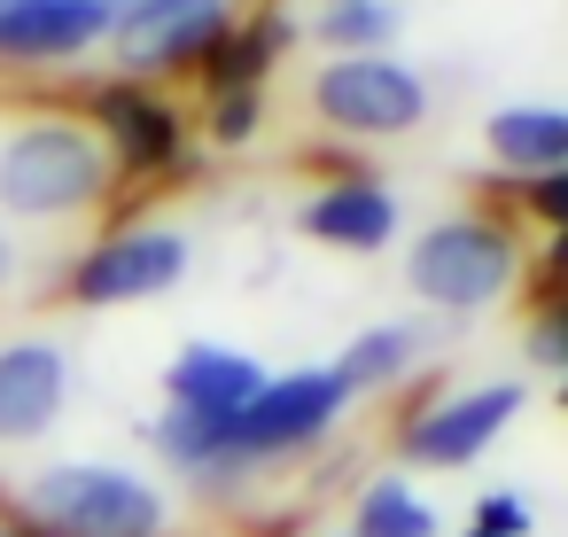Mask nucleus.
I'll return each instance as SVG.
<instances>
[{"label": "nucleus", "mask_w": 568, "mask_h": 537, "mask_svg": "<svg viewBox=\"0 0 568 537\" xmlns=\"http://www.w3.org/2000/svg\"><path fill=\"white\" fill-rule=\"evenodd\" d=\"M24 514L40 521V537H164L172 529L164 490L141 483L133 467H110V459L40 467L24 483Z\"/></svg>", "instance_id": "1"}, {"label": "nucleus", "mask_w": 568, "mask_h": 537, "mask_svg": "<svg viewBox=\"0 0 568 537\" xmlns=\"http://www.w3.org/2000/svg\"><path fill=\"white\" fill-rule=\"evenodd\" d=\"M102 188H110V156L87 125L40 118L24 133H9V149H0V211H17V219L87 211Z\"/></svg>", "instance_id": "2"}, {"label": "nucleus", "mask_w": 568, "mask_h": 537, "mask_svg": "<svg viewBox=\"0 0 568 537\" xmlns=\"http://www.w3.org/2000/svg\"><path fill=\"white\" fill-rule=\"evenodd\" d=\"M514 273H521L514 234L490 226V219H444V226H428V234L413 242V257H405L413 296L436 304V312H483V304H498V296L514 288Z\"/></svg>", "instance_id": "3"}, {"label": "nucleus", "mask_w": 568, "mask_h": 537, "mask_svg": "<svg viewBox=\"0 0 568 537\" xmlns=\"http://www.w3.org/2000/svg\"><path fill=\"white\" fill-rule=\"evenodd\" d=\"M343 405H351V389H343V374H335V366L273 374V382H265V389L234 413V452H242V467L320 444V436L343 421Z\"/></svg>", "instance_id": "4"}, {"label": "nucleus", "mask_w": 568, "mask_h": 537, "mask_svg": "<svg viewBox=\"0 0 568 537\" xmlns=\"http://www.w3.org/2000/svg\"><path fill=\"white\" fill-rule=\"evenodd\" d=\"M312 102L343 133H413L428 118V87L405 63H389V55H343V63H327L320 87H312Z\"/></svg>", "instance_id": "5"}, {"label": "nucleus", "mask_w": 568, "mask_h": 537, "mask_svg": "<svg viewBox=\"0 0 568 537\" xmlns=\"http://www.w3.org/2000/svg\"><path fill=\"white\" fill-rule=\"evenodd\" d=\"M110 40L133 71H172L226 48V0H110Z\"/></svg>", "instance_id": "6"}, {"label": "nucleus", "mask_w": 568, "mask_h": 537, "mask_svg": "<svg viewBox=\"0 0 568 537\" xmlns=\"http://www.w3.org/2000/svg\"><path fill=\"white\" fill-rule=\"evenodd\" d=\"M514 413H521V382H483V389H467V397L420 405V413L405 421L397 452H405L413 467H467V459H483V452L498 444V428H506Z\"/></svg>", "instance_id": "7"}, {"label": "nucleus", "mask_w": 568, "mask_h": 537, "mask_svg": "<svg viewBox=\"0 0 568 537\" xmlns=\"http://www.w3.org/2000/svg\"><path fill=\"white\" fill-rule=\"evenodd\" d=\"M187 281V234L172 226H133L118 242H102L94 257H79L71 273V296L79 304H141V296H164Z\"/></svg>", "instance_id": "8"}, {"label": "nucleus", "mask_w": 568, "mask_h": 537, "mask_svg": "<svg viewBox=\"0 0 568 537\" xmlns=\"http://www.w3.org/2000/svg\"><path fill=\"white\" fill-rule=\"evenodd\" d=\"M71 405V351L48 335L0 343V444H32Z\"/></svg>", "instance_id": "9"}, {"label": "nucleus", "mask_w": 568, "mask_h": 537, "mask_svg": "<svg viewBox=\"0 0 568 537\" xmlns=\"http://www.w3.org/2000/svg\"><path fill=\"white\" fill-rule=\"evenodd\" d=\"M110 32V0H0V63H63Z\"/></svg>", "instance_id": "10"}, {"label": "nucleus", "mask_w": 568, "mask_h": 537, "mask_svg": "<svg viewBox=\"0 0 568 537\" xmlns=\"http://www.w3.org/2000/svg\"><path fill=\"white\" fill-rule=\"evenodd\" d=\"M164 389H172V405H187V413L234 421V413L265 389V366H257V358H242V351H226V343H187V351L172 358Z\"/></svg>", "instance_id": "11"}, {"label": "nucleus", "mask_w": 568, "mask_h": 537, "mask_svg": "<svg viewBox=\"0 0 568 537\" xmlns=\"http://www.w3.org/2000/svg\"><path fill=\"white\" fill-rule=\"evenodd\" d=\"M304 234L312 242H335V250H389L397 234V195L374 188V180H335L304 203Z\"/></svg>", "instance_id": "12"}, {"label": "nucleus", "mask_w": 568, "mask_h": 537, "mask_svg": "<svg viewBox=\"0 0 568 537\" xmlns=\"http://www.w3.org/2000/svg\"><path fill=\"white\" fill-rule=\"evenodd\" d=\"M94 118L110 125L118 156H125V164H141V172H156V164H172V156H180V125H172V110H164L156 94L102 87V94H94Z\"/></svg>", "instance_id": "13"}, {"label": "nucleus", "mask_w": 568, "mask_h": 537, "mask_svg": "<svg viewBox=\"0 0 568 537\" xmlns=\"http://www.w3.org/2000/svg\"><path fill=\"white\" fill-rule=\"evenodd\" d=\"M149 436H156V452H164L172 467H187L195 483H203V475H250V467H242V452H234V421H211V413L164 405Z\"/></svg>", "instance_id": "14"}, {"label": "nucleus", "mask_w": 568, "mask_h": 537, "mask_svg": "<svg viewBox=\"0 0 568 537\" xmlns=\"http://www.w3.org/2000/svg\"><path fill=\"white\" fill-rule=\"evenodd\" d=\"M490 156L506 164V172H560L568 164V110H537V102H521V110H498L490 118Z\"/></svg>", "instance_id": "15"}, {"label": "nucleus", "mask_w": 568, "mask_h": 537, "mask_svg": "<svg viewBox=\"0 0 568 537\" xmlns=\"http://www.w3.org/2000/svg\"><path fill=\"white\" fill-rule=\"evenodd\" d=\"M420 358V327H405V320H389V327H366L343 358H335V374H343V389L358 397V389H389L405 366Z\"/></svg>", "instance_id": "16"}, {"label": "nucleus", "mask_w": 568, "mask_h": 537, "mask_svg": "<svg viewBox=\"0 0 568 537\" xmlns=\"http://www.w3.org/2000/svg\"><path fill=\"white\" fill-rule=\"evenodd\" d=\"M351 537H436V514H428V498L405 475H374L366 498H358V529Z\"/></svg>", "instance_id": "17"}, {"label": "nucleus", "mask_w": 568, "mask_h": 537, "mask_svg": "<svg viewBox=\"0 0 568 537\" xmlns=\"http://www.w3.org/2000/svg\"><path fill=\"white\" fill-rule=\"evenodd\" d=\"M397 0H335V9L320 17V40L343 48V55H374L382 40H397Z\"/></svg>", "instance_id": "18"}, {"label": "nucleus", "mask_w": 568, "mask_h": 537, "mask_svg": "<svg viewBox=\"0 0 568 537\" xmlns=\"http://www.w3.org/2000/svg\"><path fill=\"white\" fill-rule=\"evenodd\" d=\"M475 537H529V506L506 498V490L483 498V506H475Z\"/></svg>", "instance_id": "19"}, {"label": "nucleus", "mask_w": 568, "mask_h": 537, "mask_svg": "<svg viewBox=\"0 0 568 537\" xmlns=\"http://www.w3.org/2000/svg\"><path fill=\"white\" fill-rule=\"evenodd\" d=\"M529 203H537V219H552V226L568 234V164H560V172H545V180L529 188Z\"/></svg>", "instance_id": "20"}, {"label": "nucleus", "mask_w": 568, "mask_h": 537, "mask_svg": "<svg viewBox=\"0 0 568 537\" xmlns=\"http://www.w3.org/2000/svg\"><path fill=\"white\" fill-rule=\"evenodd\" d=\"M250 118H257V102H250V94H226V102H219V133H226V141H242V133H250Z\"/></svg>", "instance_id": "21"}, {"label": "nucleus", "mask_w": 568, "mask_h": 537, "mask_svg": "<svg viewBox=\"0 0 568 537\" xmlns=\"http://www.w3.org/2000/svg\"><path fill=\"white\" fill-rule=\"evenodd\" d=\"M537 358H568V304L552 320H537Z\"/></svg>", "instance_id": "22"}, {"label": "nucleus", "mask_w": 568, "mask_h": 537, "mask_svg": "<svg viewBox=\"0 0 568 537\" xmlns=\"http://www.w3.org/2000/svg\"><path fill=\"white\" fill-rule=\"evenodd\" d=\"M327 537H351V529H327Z\"/></svg>", "instance_id": "23"}, {"label": "nucleus", "mask_w": 568, "mask_h": 537, "mask_svg": "<svg viewBox=\"0 0 568 537\" xmlns=\"http://www.w3.org/2000/svg\"><path fill=\"white\" fill-rule=\"evenodd\" d=\"M0 265H9V250H0Z\"/></svg>", "instance_id": "24"}, {"label": "nucleus", "mask_w": 568, "mask_h": 537, "mask_svg": "<svg viewBox=\"0 0 568 537\" xmlns=\"http://www.w3.org/2000/svg\"><path fill=\"white\" fill-rule=\"evenodd\" d=\"M327 9H335V0H327Z\"/></svg>", "instance_id": "25"}, {"label": "nucleus", "mask_w": 568, "mask_h": 537, "mask_svg": "<svg viewBox=\"0 0 568 537\" xmlns=\"http://www.w3.org/2000/svg\"><path fill=\"white\" fill-rule=\"evenodd\" d=\"M0 537H9V529H0Z\"/></svg>", "instance_id": "26"}]
</instances>
